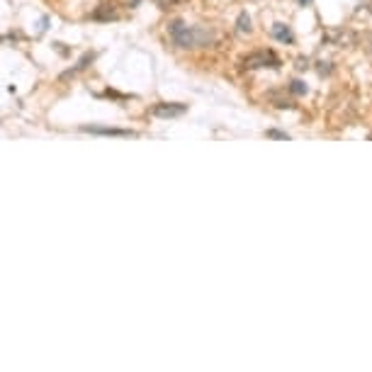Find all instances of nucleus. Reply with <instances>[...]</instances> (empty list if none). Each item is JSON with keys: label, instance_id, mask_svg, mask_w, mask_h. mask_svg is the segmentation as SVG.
Wrapping results in <instances>:
<instances>
[{"label": "nucleus", "instance_id": "nucleus-1", "mask_svg": "<svg viewBox=\"0 0 372 372\" xmlns=\"http://www.w3.org/2000/svg\"><path fill=\"white\" fill-rule=\"evenodd\" d=\"M168 34L180 49H207L217 42V32L212 27L185 25L183 20H173L168 25Z\"/></svg>", "mask_w": 372, "mask_h": 372}, {"label": "nucleus", "instance_id": "nucleus-2", "mask_svg": "<svg viewBox=\"0 0 372 372\" xmlns=\"http://www.w3.org/2000/svg\"><path fill=\"white\" fill-rule=\"evenodd\" d=\"M244 68L246 71H258V68H280V59L275 51L270 49H258L253 54H248L244 59Z\"/></svg>", "mask_w": 372, "mask_h": 372}, {"label": "nucleus", "instance_id": "nucleus-3", "mask_svg": "<svg viewBox=\"0 0 372 372\" xmlns=\"http://www.w3.org/2000/svg\"><path fill=\"white\" fill-rule=\"evenodd\" d=\"M323 42L331 44V47H338V49H346V47H355L358 44V34L348 27H331L323 32Z\"/></svg>", "mask_w": 372, "mask_h": 372}, {"label": "nucleus", "instance_id": "nucleus-4", "mask_svg": "<svg viewBox=\"0 0 372 372\" xmlns=\"http://www.w3.org/2000/svg\"><path fill=\"white\" fill-rule=\"evenodd\" d=\"M185 112H187V105H183V102H158V105L151 110L153 117H163V120L180 117V115H185Z\"/></svg>", "mask_w": 372, "mask_h": 372}, {"label": "nucleus", "instance_id": "nucleus-5", "mask_svg": "<svg viewBox=\"0 0 372 372\" xmlns=\"http://www.w3.org/2000/svg\"><path fill=\"white\" fill-rule=\"evenodd\" d=\"M120 5L115 2V0H105V2H100L98 7H95V12H93V17L95 20H117L120 17V10H117Z\"/></svg>", "mask_w": 372, "mask_h": 372}, {"label": "nucleus", "instance_id": "nucleus-6", "mask_svg": "<svg viewBox=\"0 0 372 372\" xmlns=\"http://www.w3.org/2000/svg\"><path fill=\"white\" fill-rule=\"evenodd\" d=\"M83 131L90 134H102V136H134V131L129 129H117V126H95V124H83Z\"/></svg>", "mask_w": 372, "mask_h": 372}, {"label": "nucleus", "instance_id": "nucleus-7", "mask_svg": "<svg viewBox=\"0 0 372 372\" xmlns=\"http://www.w3.org/2000/svg\"><path fill=\"white\" fill-rule=\"evenodd\" d=\"M273 37H275L277 42H282V44H292V42H295L292 29H290L287 25H282V22H275V25H273Z\"/></svg>", "mask_w": 372, "mask_h": 372}, {"label": "nucleus", "instance_id": "nucleus-8", "mask_svg": "<svg viewBox=\"0 0 372 372\" xmlns=\"http://www.w3.org/2000/svg\"><path fill=\"white\" fill-rule=\"evenodd\" d=\"M250 17H248V12H239V17H236V32L239 34H250Z\"/></svg>", "mask_w": 372, "mask_h": 372}, {"label": "nucleus", "instance_id": "nucleus-9", "mask_svg": "<svg viewBox=\"0 0 372 372\" xmlns=\"http://www.w3.org/2000/svg\"><path fill=\"white\" fill-rule=\"evenodd\" d=\"M290 93H295V95H304V93H307V85H304L302 80H292V83H290Z\"/></svg>", "mask_w": 372, "mask_h": 372}, {"label": "nucleus", "instance_id": "nucleus-10", "mask_svg": "<svg viewBox=\"0 0 372 372\" xmlns=\"http://www.w3.org/2000/svg\"><path fill=\"white\" fill-rule=\"evenodd\" d=\"M268 136H270V139H282V141H287V139H290L285 131H277V129H268Z\"/></svg>", "mask_w": 372, "mask_h": 372}, {"label": "nucleus", "instance_id": "nucleus-11", "mask_svg": "<svg viewBox=\"0 0 372 372\" xmlns=\"http://www.w3.org/2000/svg\"><path fill=\"white\" fill-rule=\"evenodd\" d=\"M156 2H158V5L163 7V10H168V7H173L175 2H180V0H156Z\"/></svg>", "mask_w": 372, "mask_h": 372}, {"label": "nucleus", "instance_id": "nucleus-12", "mask_svg": "<svg viewBox=\"0 0 372 372\" xmlns=\"http://www.w3.org/2000/svg\"><path fill=\"white\" fill-rule=\"evenodd\" d=\"M365 49H368V54L372 56V32H368V34H365Z\"/></svg>", "mask_w": 372, "mask_h": 372}, {"label": "nucleus", "instance_id": "nucleus-13", "mask_svg": "<svg viewBox=\"0 0 372 372\" xmlns=\"http://www.w3.org/2000/svg\"><path fill=\"white\" fill-rule=\"evenodd\" d=\"M311 0H299V5H309Z\"/></svg>", "mask_w": 372, "mask_h": 372}]
</instances>
